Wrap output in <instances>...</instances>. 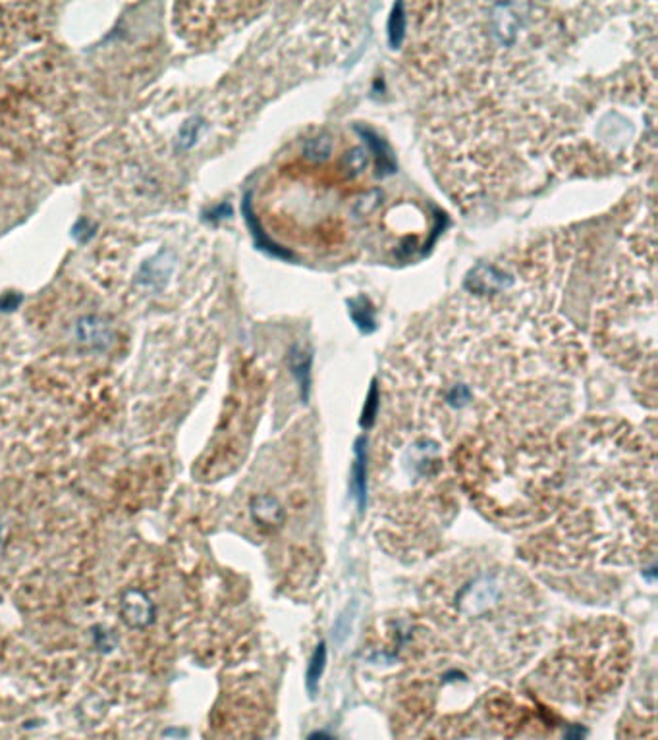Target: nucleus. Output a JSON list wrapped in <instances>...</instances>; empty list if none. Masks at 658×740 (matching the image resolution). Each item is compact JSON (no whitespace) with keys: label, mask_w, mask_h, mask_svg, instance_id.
<instances>
[{"label":"nucleus","mask_w":658,"mask_h":740,"mask_svg":"<svg viewBox=\"0 0 658 740\" xmlns=\"http://www.w3.org/2000/svg\"><path fill=\"white\" fill-rule=\"evenodd\" d=\"M122 617L134 629H145L155 621V606L141 590H128L122 598Z\"/></svg>","instance_id":"nucleus-1"},{"label":"nucleus","mask_w":658,"mask_h":740,"mask_svg":"<svg viewBox=\"0 0 658 740\" xmlns=\"http://www.w3.org/2000/svg\"><path fill=\"white\" fill-rule=\"evenodd\" d=\"M251 515L257 525L261 527H273L280 525L284 519V511L280 503L273 496H257L251 500Z\"/></svg>","instance_id":"nucleus-2"},{"label":"nucleus","mask_w":658,"mask_h":740,"mask_svg":"<svg viewBox=\"0 0 658 740\" xmlns=\"http://www.w3.org/2000/svg\"><path fill=\"white\" fill-rule=\"evenodd\" d=\"M367 469H365V451H363V440H357L356 465H354V490H356L357 505L363 511L365 500H367Z\"/></svg>","instance_id":"nucleus-3"},{"label":"nucleus","mask_w":658,"mask_h":740,"mask_svg":"<svg viewBox=\"0 0 658 740\" xmlns=\"http://www.w3.org/2000/svg\"><path fill=\"white\" fill-rule=\"evenodd\" d=\"M80 336H82L83 344H89L91 347H103V345L109 344V332L103 328V324H99L97 320H89V322H83L80 324Z\"/></svg>","instance_id":"nucleus-4"},{"label":"nucleus","mask_w":658,"mask_h":740,"mask_svg":"<svg viewBox=\"0 0 658 740\" xmlns=\"http://www.w3.org/2000/svg\"><path fill=\"white\" fill-rule=\"evenodd\" d=\"M325 663H327V650H325V644L317 646L311 663H309V669H307V687L311 692H315V688L319 685V679L325 671Z\"/></svg>","instance_id":"nucleus-5"},{"label":"nucleus","mask_w":658,"mask_h":740,"mask_svg":"<svg viewBox=\"0 0 658 740\" xmlns=\"http://www.w3.org/2000/svg\"><path fill=\"white\" fill-rule=\"evenodd\" d=\"M406 35V16L402 14V4H398L392 12V18H390V41L394 47H398L402 43Z\"/></svg>","instance_id":"nucleus-6"},{"label":"nucleus","mask_w":658,"mask_h":740,"mask_svg":"<svg viewBox=\"0 0 658 740\" xmlns=\"http://www.w3.org/2000/svg\"><path fill=\"white\" fill-rule=\"evenodd\" d=\"M379 405H381V394H379L377 384H373L371 394H369V399H367V403H365L363 419H361V424H363L365 428H369L371 424L375 423V419H377V411H379Z\"/></svg>","instance_id":"nucleus-7"}]
</instances>
